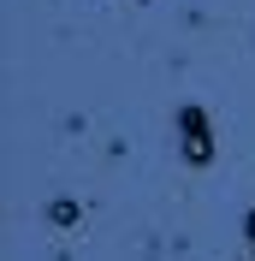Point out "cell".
Wrapping results in <instances>:
<instances>
[{
	"mask_svg": "<svg viewBox=\"0 0 255 261\" xmlns=\"http://www.w3.org/2000/svg\"><path fill=\"white\" fill-rule=\"evenodd\" d=\"M243 238H249V261H255V208H249V220H243Z\"/></svg>",
	"mask_w": 255,
	"mask_h": 261,
	"instance_id": "obj_3",
	"label": "cell"
},
{
	"mask_svg": "<svg viewBox=\"0 0 255 261\" xmlns=\"http://www.w3.org/2000/svg\"><path fill=\"white\" fill-rule=\"evenodd\" d=\"M172 125H178V161L184 166H196V172H202V166H214V113H208L202 101H184V107H178L172 113Z\"/></svg>",
	"mask_w": 255,
	"mask_h": 261,
	"instance_id": "obj_1",
	"label": "cell"
},
{
	"mask_svg": "<svg viewBox=\"0 0 255 261\" xmlns=\"http://www.w3.org/2000/svg\"><path fill=\"white\" fill-rule=\"evenodd\" d=\"M48 226H60V231L83 226V208H78V202H71V196H60V202H48Z\"/></svg>",
	"mask_w": 255,
	"mask_h": 261,
	"instance_id": "obj_2",
	"label": "cell"
}]
</instances>
